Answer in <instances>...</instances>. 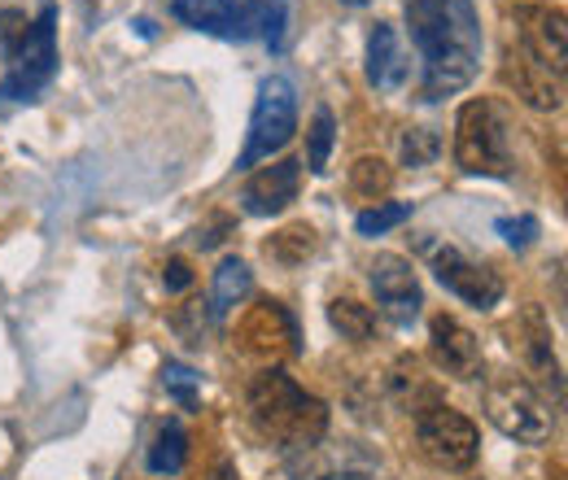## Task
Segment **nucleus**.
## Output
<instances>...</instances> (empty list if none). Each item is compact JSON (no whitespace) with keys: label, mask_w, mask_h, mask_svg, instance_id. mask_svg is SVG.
Here are the masks:
<instances>
[{"label":"nucleus","mask_w":568,"mask_h":480,"mask_svg":"<svg viewBox=\"0 0 568 480\" xmlns=\"http://www.w3.org/2000/svg\"><path fill=\"white\" fill-rule=\"evenodd\" d=\"M412 44L420 49V92L425 101H442L464 92L481 70V18L473 0H412L407 4Z\"/></svg>","instance_id":"obj_1"},{"label":"nucleus","mask_w":568,"mask_h":480,"mask_svg":"<svg viewBox=\"0 0 568 480\" xmlns=\"http://www.w3.org/2000/svg\"><path fill=\"white\" fill-rule=\"evenodd\" d=\"M250 419L267 441L284 450H311L328 432V407L306 389H297L281 367L263 371L250 385Z\"/></svg>","instance_id":"obj_2"},{"label":"nucleus","mask_w":568,"mask_h":480,"mask_svg":"<svg viewBox=\"0 0 568 480\" xmlns=\"http://www.w3.org/2000/svg\"><path fill=\"white\" fill-rule=\"evenodd\" d=\"M455 166L468 175H490L507 180L516 157H511V114L495 96L468 101L455 119Z\"/></svg>","instance_id":"obj_3"},{"label":"nucleus","mask_w":568,"mask_h":480,"mask_svg":"<svg viewBox=\"0 0 568 480\" xmlns=\"http://www.w3.org/2000/svg\"><path fill=\"white\" fill-rule=\"evenodd\" d=\"M297 132V92L284 74H267L258 83V101H254V114H250V140L236 157L241 171L258 166V162H272L284 144Z\"/></svg>","instance_id":"obj_4"},{"label":"nucleus","mask_w":568,"mask_h":480,"mask_svg":"<svg viewBox=\"0 0 568 480\" xmlns=\"http://www.w3.org/2000/svg\"><path fill=\"white\" fill-rule=\"evenodd\" d=\"M486 415L503 437H511L520 446H542L556 432V419L547 411V402L520 376H495L486 385Z\"/></svg>","instance_id":"obj_5"},{"label":"nucleus","mask_w":568,"mask_h":480,"mask_svg":"<svg viewBox=\"0 0 568 480\" xmlns=\"http://www.w3.org/2000/svg\"><path fill=\"white\" fill-rule=\"evenodd\" d=\"M416 441H420V455L428 463H437L446 472H464L481 455L477 423L446 402H433L425 411H416Z\"/></svg>","instance_id":"obj_6"},{"label":"nucleus","mask_w":568,"mask_h":480,"mask_svg":"<svg viewBox=\"0 0 568 480\" xmlns=\"http://www.w3.org/2000/svg\"><path fill=\"white\" fill-rule=\"evenodd\" d=\"M58 74V35H53V9L40 13V22L27 27L22 44L13 49V67L0 83L4 101H36Z\"/></svg>","instance_id":"obj_7"},{"label":"nucleus","mask_w":568,"mask_h":480,"mask_svg":"<svg viewBox=\"0 0 568 480\" xmlns=\"http://www.w3.org/2000/svg\"><path fill=\"white\" fill-rule=\"evenodd\" d=\"M236 345H241L245 358H254L272 371L284 358L297 354V319L284 310L281 302H254L236 324Z\"/></svg>","instance_id":"obj_8"},{"label":"nucleus","mask_w":568,"mask_h":480,"mask_svg":"<svg viewBox=\"0 0 568 480\" xmlns=\"http://www.w3.org/2000/svg\"><path fill=\"white\" fill-rule=\"evenodd\" d=\"M428 263H433V275L442 279V288H450L459 302L477 310H495L503 302V279L490 267L473 263L468 254H459L455 245H428Z\"/></svg>","instance_id":"obj_9"},{"label":"nucleus","mask_w":568,"mask_h":480,"mask_svg":"<svg viewBox=\"0 0 568 480\" xmlns=\"http://www.w3.org/2000/svg\"><path fill=\"white\" fill-rule=\"evenodd\" d=\"M372 293H376V306L394 319V324H416L420 319V306H425V293H420V279H416V267L398 254H376L372 263Z\"/></svg>","instance_id":"obj_10"},{"label":"nucleus","mask_w":568,"mask_h":480,"mask_svg":"<svg viewBox=\"0 0 568 480\" xmlns=\"http://www.w3.org/2000/svg\"><path fill=\"white\" fill-rule=\"evenodd\" d=\"M503 74H507V83L516 88V96H520L525 105L547 110V114L565 105V74H560L556 67H547L542 58H534L520 40H516V44H507Z\"/></svg>","instance_id":"obj_11"},{"label":"nucleus","mask_w":568,"mask_h":480,"mask_svg":"<svg viewBox=\"0 0 568 480\" xmlns=\"http://www.w3.org/2000/svg\"><path fill=\"white\" fill-rule=\"evenodd\" d=\"M428 354H433V362H437L446 376H455V380H477L481 367H486L481 341H477L455 315H433V324H428Z\"/></svg>","instance_id":"obj_12"},{"label":"nucleus","mask_w":568,"mask_h":480,"mask_svg":"<svg viewBox=\"0 0 568 480\" xmlns=\"http://www.w3.org/2000/svg\"><path fill=\"white\" fill-rule=\"evenodd\" d=\"M171 13L206 35H223V40H245L254 35V27H263V13H254L241 0H171Z\"/></svg>","instance_id":"obj_13"},{"label":"nucleus","mask_w":568,"mask_h":480,"mask_svg":"<svg viewBox=\"0 0 568 480\" xmlns=\"http://www.w3.org/2000/svg\"><path fill=\"white\" fill-rule=\"evenodd\" d=\"M516 27H520V44L542 58L547 67H556L565 74L568 58V22L560 4H516Z\"/></svg>","instance_id":"obj_14"},{"label":"nucleus","mask_w":568,"mask_h":480,"mask_svg":"<svg viewBox=\"0 0 568 480\" xmlns=\"http://www.w3.org/2000/svg\"><path fill=\"white\" fill-rule=\"evenodd\" d=\"M297 188H302V162L284 157V162H272V166H263V171L250 175L241 202H245L250 214L267 218V214H281V210L293 206L297 202Z\"/></svg>","instance_id":"obj_15"},{"label":"nucleus","mask_w":568,"mask_h":480,"mask_svg":"<svg viewBox=\"0 0 568 480\" xmlns=\"http://www.w3.org/2000/svg\"><path fill=\"white\" fill-rule=\"evenodd\" d=\"M407 79H412V62H407L398 27L376 22L372 35H367V83L376 92H403Z\"/></svg>","instance_id":"obj_16"},{"label":"nucleus","mask_w":568,"mask_h":480,"mask_svg":"<svg viewBox=\"0 0 568 480\" xmlns=\"http://www.w3.org/2000/svg\"><path fill=\"white\" fill-rule=\"evenodd\" d=\"M254 288V275L241 258H223L219 272H214V288H211V315L214 319H227Z\"/></svg>","instance_id":"obj_17"},{"label":"nucleus","mask_w":568,"mask_h":480,"mask_svg":"<svg viewBox=\"0 0 568 480\" xmlns=\"http://www.w3.org/2000/svg\"><path fill=\"white\" fill-rule=\"evenodd\" d=\"M184 459H189V432H184L180 419H166L153 432V446H149V459L144 463H149L153 477H175L184 468Z\"/></svg>","instance_id":"obj_18"},{"label":"nucleus","mask_w":568,"mask_h":480,"mask_svg":"<svg viewBox=\"0 0 568 480\" xmlns=\"http://www.w3.org/2000/svg\"><path fill=\"white\" fill-rule=\"evenodd\" d=\"M525 341H520V349H525V358H529V367L560 394V367H556V354H551V333H547V324H542V315L538 310H529L525 315Z\"/></svg>","instance_id":"obj_19"},{"label":"nucleus","mask_w":568,"mask_h":480,"mask_svg":"<svg viewBox=\"0 0 568 480\" xmlns=\"http://www.w3.org/2000/svg\"><path fill=\"white\" fill-rule=\"evenodd\" d=\"M328 319H333V328L346 337V341H372V333H376V310L372 306H363L355 297H337L333 306H328Z\"/></svg>","instance_id":"obj_20"},{"label":"nucleus","mask_w":568,"mask_h":480,"mask_svg":"<svg viewBox=\"0 0 568 480\" xmlns=\"http://www.w3.org/2000/svg\"><path fill=\"white\" fill-rule=\"evenodd\" d=\"M311 254H315V232L306 223H293V227H284L267 241V258L281 263V267H302Z\"/></svg>","instance_id":"obj_21"},{"label":"nucleus","mask_w":568,"mask_h":480,"mask_svg":"<svg viewBox=\"0 0 568 480\" xmlns=\"http://www.w3.org/2000/svg\"><path fill=\"white\" fill-rule=\"evenodd\" d=\"M333 140H337V123H333V114H328V110H320V114H315V123H311V132H306V166H311L315 175H324V171H328Z\"/></svg>","instance_id":"obj_22"},{"label":"nucleus","mask_w":568,"mask_h":480,"mask_svg":"<svg viewBox=\"0 0 568 480\" xmlns=\"http://www.w3.org/2000/svg\"><path fill=\"white\" fill-rule=\"evenodd\" d=\"M407 218H412V206H407V202H376V206H367L355 218V232L358 236H385V232H394V227L407 223Z\"/></svg>","instance_id":"obj_23"},{"label":"nucleus","mask_w":568,"mask_h":480,"mask_svg":"<svg viewBox=\"0 0 568 480\" xmlns=\"http://www.w3.org/2000/svg\"><path fill=\"white\" fill-rule=\"evenodd\" d=\"M389 184H394V175H389V166L381 157H358L355 171H351V188H355L358 197H367V202L385 197Z\"/></svg>","instance_id":"obj_24"},{"label":"nucleus","mask_w":568,"mask_h":480,"mask_svg":"<svg viewBox=\"0 0 568 480\" xmlns=\"http://www.w3.org/2000/svg\"><path fill=\"white\" fill-rule=\"evenodd\" d=\"M162 385H166V394L180 402V407H197V376H193V367H184V362H166L162 367Z\"/></svg>","instance_id":"obj_25"},{"label":"nucleus","mask_w":568,"mask_h":480,"mask_svg":"<svg viewBox=\"0 0 568 480\" xmlns=\"http://www.w3.org/2000/svg\"><path fill=\"white\" fill-rule=\"evenodd\" d=\"M437 153H442V140H437V132H428V127H412L403 136V162L407 166H428Z\"/></svg>","instance_id":"obj_26"},{"label":"nucleus","mask_w":568,"mask_h":480,"mask_svg":"<svg viewBox=\"0 0 568 480\" xmlns=\"http://www.w3.org/2000/svg\"><path fill=\"white\" fill-rule=\"evenodd\" d=\"M495 227H498V236H503L511 249H529V245L538 241V232H542L534 214H520V218H498Z\"/></svg>","instance_id":"obj_27"},{"label":"nucleus","mask_w":568,"mask_h":480,"mask_svg":"<svg viewBox=\"0 0 568 480\" xmlns=\"http://www.w3.org/2000/svg\"><path fill=\"white\" fill-rule=\"evenodd\" d=\"M162 284H166V293H184V288L193 284V267H189L184 258H171V263L162 267Z\"/></svg>","instance_id":"obj_28"},{"label":"nucleus","mask_w":568,"mask_h":480,"mask_svg":"<svg viewBox=\"0 0 568 480\" xmlns=\"http://www.w3.org/2000/svg\"><path fill=\"white\" fill-rule=\"evenodd\" d=\"M263 40L272 49H281L284 40V4H272V13H263Z\"/></svg>","instance_id":"obj_29"},{"label":"nucleus","mask_w":568,"mask_h":480,"mask_svg":"<svg viewBox=\"0 0 568 480\" xmlns=\"http://www.w3.org/2000/svg\"><path fill=\"white\" fill-rule=\"evenodd\" d=\"M211 480H236V477H232V468H227V463L219 459V463L211 468Z\"/></svg>","instance_id":"obj_30"},{"label":"nucleus","mask_w":568,"mask_h":480,"mask_svg":"<svg viewBox=\"0 0 568 480\" xmlns=\"http://www.w3.org/2000/svg\"><path fill=\"white\" fill-rule=\"evenodd\" d=\"M346 4H355V9H358V4H367V0H346Z\"/></svg>","instance_id":"obj_31"}]
</instances>
